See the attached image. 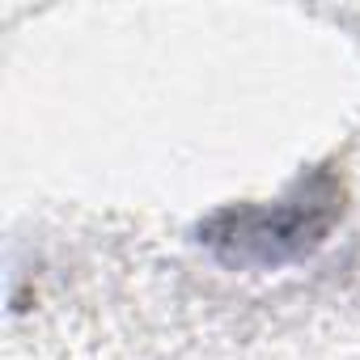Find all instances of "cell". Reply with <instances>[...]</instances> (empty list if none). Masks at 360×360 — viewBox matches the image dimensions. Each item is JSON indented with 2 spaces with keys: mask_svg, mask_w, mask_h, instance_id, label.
Masks as SVG:
<instances>
[{
  "mask_svg": "<svg viewBox=\"0 0 360 360\" xmlns=\"http://www.w3.org/2000/svg\"><path fill=\"white\" fill-rule=\"evenodd\" d=\"M229 225H233V233H225L233 246H242V250H259L263 259H276V246H292V250H301V246H309V242H318V233L326 229V221H309L301 208H271V212H263V208H250V212H229L225 217Z\"/></svg>",
  "mask_w": 360,
  "mask_h": 360,
  "instance_id": "obj_1",
  "label": "cell"
}]
</instances>
